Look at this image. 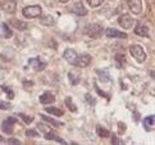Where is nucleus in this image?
I'll return each mask as SVG.
<instances>
[{"mask_svg": "<svg viewBox=\"0 0 155 145\" xmlns=\"http://www.w3.org/2000/svg\"><path fill=\"white\" fill-rule=\"evenodd\" d=\"M41 13H42V9L40 5H28V7L23 8V10H22V14L26 18H36V17H40Z\"/></svg>", "mask_w": 155, "mask_h": 145, "instance_id": "obj_1", "label": "nucleus"}, {"mask_svg": "<svg viewBox=\"0 0 155 145\" xmlns=\"http://www.w3.org/2000/svg\"><path fill=\"white\" fill-rule=\"evenodd\" d=\"M130 53L138 63H142V62H145L146 60V53L140 45H132L130 48Z\"/></svg>", "mask_w": 155, "mask_h": 145, "instance_id": "obj_2", "label": "nucleus"}, {"mask_svg": "<svg viewBox=\"0 0 155 145\" xmlns=\"http://www.w3.org/2000/svg\"><path fill=\"white\" fill-rule=\"evenodd\" d=\"M118 22H119L120 27H123V29H126V30H127V29H131V27L135 25V19L132 18L130 14H122V15L119 17Z\"/></svg>", "mask_w": 155, "mask_h": 145, "instance_id": "obj_3", "label": "nucleus"}, {"mask_svg": "<svg viewBox=\"0 0 155 145\" xmlns=\"http://www.w3.org/2000/svg\"><path fill=\"white\" fill-rule=\"evenodd\" d=\"M85 32L90 37H99L103 33V29L99 25H90L85 29Z\"/></svg>", "mask_w": 155, "mask_h": 145, "instance_id": "obj_4", "label": "nucleus"}, {"mask_svg": "<svg viewBox=\"0 0 155 145\" xmlns=\"http://www.w3.org/2000/svg\"><path fill=\"white\" fill-rule=\"evenodd\" d=\"M127 3H128V7L134 14L141 13V10H142V2L141 0H127Z\"/></svg>", "mask_w": 155, "mask_h": 145, "instance_id": "obj_5", "label": "nucleus"}, {"mask_svg": "<svg viewBox=\"0 0 155 145\" xmlns=\"http://www.w3.org/2000/svg\"><path fill=\"white\" fill-rule=\"evenodd\" d=\"M105 36L109 37V39H126L127 37V33L126 32H122L118 30H114V29H108L105 31Z\"/></svg>", "mask_w": 155, "mask_h": 145, "instance_id": "obj_6", "label": "nucleus"}, {"mask_svg": "<svg viewBox=\"0 0 155 145\" xmlns=\"http://www.w3.org/2000/svg\"><path fill=\"white\" fill-rule=\"evenodd\" d=\"M91 62V57L88 54H82L80 57H77L76 59V66L77 67H81V68H84V67H87Z\"/></svg>", "mask_w": 155, "mask_h": 145, "instance_id": "obj_7", "label": "nucleus"}, {"mask_svg": "<svg viewBox=\"0 0 155 145\" xmlns=\"http://www.w3.org/2000/svg\"><path fill=\"white\" fill-rule=\"evenodd\" d=\"M63 58L67 60L69 64H74V63H76V59H77V53H76V50H73V49H67V50L64 52V54H63Z\"/></svg>", "mask_w": 155, "mask_h": 145, "instance_id": "obj_8", "label": "nucleus"}, {"mask_svg": "<svg viewBox=\"0 0 155 145\" xmlns=\"http://www.w3.org/2000/svg\"><path fill=\"white\" fill-rule=\"evenodd\" d=\"M68 79H69V81H71L72 85H77V83L80 82V80H81V71H78L77 68L69 71Z\"/></svg>", "mask_w": 155, "mask_h": 145, "instance_id": "obj_9", "label": "nucleus"}, {"mask_svg": "<svg viewBox=\"0 0 155 145\" xmlns=\"http://www.w3.org/2000/svg\"><path fill=\"white\" fill-rule=\"evenodd\" d=\"M2 9L7 13H14L15 12V2L14 0H4L2 4Z\"/></svg>", "mask_w": 155, "mask_h": 145, "instance_id": "obj_10", "label": "nucleus"}, {"mask_svg": "<svg viewBox=\"0 0 155 145\" xmlns=\"http://www.w3.org/2000/svg\"><path fill=\"white\" fill-rule=\"evenodd\" d=\"M14 123H15V120L14 118H8V120H5L4 122H3V125H2V129H3V131L4 132H7V133H12L13 132V126H14Z\"/></svg>", "mask_w": 155, "mask_h": 145, "instance_id": "obj_11", "label": "nucleus"}, {"mask_svg": "<svg viewBox=\"0 0 155 145\" xmlns=\"http://www.w3.org/2000/svg\"><path fill=\"white\" fill-rule=\"evenodd\" d=\"M28 64L34 68L35 71H41V69H44L46 67V64L44 63V62H41L38 58H31L30 60H28Z\"/></svg>", "mask_w": 155, "mask_h": 145, "instance_id": "obj_12", "label": "nucleus"}, {"mask_svg": "<svg viewBox=\"0 0 155 145\" xmlns=\"http://www.w3.org/2000/svg\"><path fill=\"white\" fill-rule=\"evenodd\" d=\"M55 100V96L54 94L51 91H45L42 94V95H40V103L41 104H49V103H53Z\"/></svg>", "mask_w": 155, "mask_h": 145, "instance_id": "obj_13", "label": "nucleus"}, {"mask_svg": "<svg viewBox=\"0 0 155 145\" xmlns=\"http://www.w3.org/2000/svg\"><path fill=\"white\" fill-rule=\"evenodd\" d=\"M73 13L77 14V15H86L87 10L85 9V5L82 3H76L73 5Z\"/></svg>", "mask_w": 155, "mask_h": 145, "instance_id": "obj_14", "label": "nucleus"}, {"mask_svg": "<svg viewBox=\"0 0 155 145\" xmlns=\"http://www.w3.org/2000/svg\"><path fill=\"white\" fill-rule=\"evenodd\" d=\"M9 23L12 25L13 27H15L17 30H26L27 27H28V25L26 23V22L23 21H19V19H10Z\"/></svg>", "mask_w": 155, "mask_h": 145, "instance_id": "obj_15", "label": "nucleus"}, {"mask_svg": "<svg viewBox=\"0 0 155 145\" xmlns=\"http://www.w3.org/2000/svg\"><path fill=\"white\" fill-rule=\"evenodd\" d=\"M147 32H149L147 26L141 25V23L136 25V27H135V33L136 35H138V36H147Z\"/></svg>", "mask_w": 155, "mask_h": 145, "instance_id": "obj_16", "label": "nucleus"}, {"mask_svg": "<svg viewBox=\"0 0 155 145\" xmlns=\"http://www.w3.org/2000/svg\"><path fill=\"white\" fill-rule=\"evenodd\" d=\"M143 127L147 130V131H153L154 130V116H149L143 121Z\"/></svg>", "mask_w": 155, "mask_h": 145, "instance_id": "obj_17", "label": "nucleus"}, {"mask_svg": "<svg viewBox=\"0 0 155 145\" xmlns=\"http://www.w3.org/2000/svg\"><path fill=\"white\" fill-rule=\"evenodd\" d=\"M40 22H41V25H44V26H53L55 23V21H54V18L51 15H42Z\"/></svg>", "mask_w": 155, "mask_h": 145, "instance_id": "obj_18", "label": "nucleus"}, {"mask_svg": "<svg viewBox=\"0 0 155 145\" xmlns=\"http://www.w3.org/2000/svg\"><path fill=\"white\" fill-rule=\"evenodd\" d=\"M97 75H99V77L101 79V81L103 82H109L110 81V76H109V72L108 71H101V69H99L97 71Z\"/></svg>", "mask_w": 155, "mask_h": 145, "instance_id": "obj_19", "label": "nucleus"}, {"mask_svg": "<svg viewBox=\"0 0 155 145\" xmlns=\"http://www.w3.org/2000/svg\"><path fill=\"white\" fill-rule=\"evenodd\" d=\"M46 112H48V113H50V114H54V116H58V117L63 116V110H60L59 108H54V107H49V108H46Z\"/></svg>", "mask_w": 155, "mask_h": 145, "instance_id": "obj_20", "label": "nucleus"}, {"mask_svg": "<svg viewBox=\"0 0 155 145\" xmlns=\"http://www.w3.org/2000/svg\"><path fill=\"white\" fill-rule=\"evenodd\" d=\"M115 60H117V63H118L119 67H123V64L126 63V58H124V55H123V54L115 55Z\"/></svg>", "mask_w": 155, "mask_h": 145, "instance_id": "obj_21", "label": "nucleus"}, {"mask_svg": "<svg viewBox=\"0 0 155 145\" xmlns=\"http://www.w3.org/2000/svg\"><path fill=\"white\" fill-rule=\"evenodd\" d=\"M65 105H67V107L72 110V112H77V107H76L74 104H72V99H71V98L65 99Z\"/></svg>", "mask_w": 155, "mask_h": 145, "instance_id": "obj_22", "label": "nucleus"}, {"mask_svg": "<svg viewBox=\"0 0 155 145\" xmlns=\"http://www.w3.org/2000/svg\"><path fill=\"white\" fill-rule=\"evenodd\" d=\"M41 118L44 120V121H48L49 123H51V125H54V126H62V123H59V122H57V121H54V120H51V118H49V117H46V116H44V114H41Z\"/></svg>", "mask_w": 155, "mask_h": 145, "instance_id": "obj_23", "label": "nucleus"}, {"mask_svg": "<svg viewBox=\"0 0 155 145\" xmlns=\"http://www.w3.org/2000/svg\"><path fill=\"white\" fill-rule=\"evenodd\" d=\"M104 0H87V3L90 4V7L92 8H95V7H99V5H101L103 4Z\"/></svg>", "mask_w": 155, "mask_h": 145, "instance_id": "obj_24", "label": "nucleus"}, {"mask_svg": "<svg viewBox=\"0 0 155 145\" xmlns=\"http://www.w3.org/2000/svg\"><path fill=\"white\" fill-rule=\"evenodd\" d=\"M12 108V105H10V103H7V102H2L0 100V109H5V110H8Z\"/></svg>", "mask_w": 155, "mask_h": 145, "instance_id": "obj_25", "label": "nucleus"}, {"mask_svg": "<svg viewBox=\"0 0 155 145\" xmlns=\"http://www.w3.org/2000/svg\"><path fill=\"white\" fill-rule=\"evenodd\" d=\"M2 89L3 90H5V93L8 94V96H9V99H13L14 98V94L12 93V90H10V89H8V87H5V86H2Z\"/></svg>", "mask_w": 155, "mask_h": 145, "instance_id": "obj_26", "label": "nucleus"}, {"mask_svg": "<svg viewBox=\"0 0 155 145\" xmlns=\"http://www.w3.org/2000/svg\"><path fill=\"white\" fill-rule=\"evenodd\" d=\"M2 29L4 30V32H5V36H7V37H9L10 35H12V32H10V31H9V29H8V26H7V25H5V23H3V25H2Z\"/></svg>", "mask_w": 155, "mask_h": 145, "instance_id": "obj_27", "label": "nucleus"}, {"mask_svg": "<svg viewBox=\"0 0 155 145\" xmlns=\"http://www.w3.org/2000/svg\"><path fill=\"white\" fill-rule=\"evenodd\" d=\"M37 127H38V129H40V130H41L42 132H44V131H45V133H48L49 131H50V129H49V127H48V126H45V125H42V123H38V125H37Z\"/></svg>", "mask_w": 155, "mask_h": 145, "instance_id": "obj_28", "label": "nucleus"}, {"mask_svg": "<svg viewBox=\"0 0 155 145\" xmlns=\"http://www.w3.org/2000/svg\"><path fill=\"white\" fill-rule=\"evenodd\" d=\"M97 130L100 131V132H99V135H100L101 137H107V136L109 135V133H108V131H107V130H103L101 127H97Z\"/></svg>", "mask_w": 155, "mask_h": 145, "instance_id": "obj_29", "label": "nucleus"}, {"mask_svg": "<svg viewBox=\"0 0 155 145\" xmlns=\"http://www.w3.org/2000/svg\"><path fill=\"white\" fill-rule=\"evenodd\" d=\"M85 98L88 100V104H90V105H95V99H94V98L90 95V94H86Z\"/></svg>", "mask_w": 155, "mask_h": 145, "instance_id": "obj_30", "label": "nucleus"}, {"mask_svg": "<svg viewBox=\"0 0 155 145\" xmlns=\"http://www.w3.org/2000/svg\"><path fill=\"white\" fill-rule=\"evenodd\" d=\"M19 117H22V118L26 121V123H31V122H32V118H31V117H27V116H25V114H19Z\"/></svg>", "mask_w": 155, "mask_h": 145, "instance_id": "obj_31", "label": "nucleus"}, {"mask_svg": "<svg viewBox=\"0 0 155 145\" xmlns=\"http://www.w3.org/2000/svg\"><path fill=\"white\" fill-rule=\"evenodd\" d=\"M27 136H35V137H37L38 133L36 131H34V130H28V131H27Z\"/></svg>", "mask_w": 155, "mask_h": 145, "instance_id": "obj_32", "label": "nucleus"}, {"mask_svg": "<svg viewBox=\"0 0 155 145\" xmlns=\"http://www.w3.org/2000/svg\"><path fill=\"white\" fill-rule=\"evenodd\" d=\"M9 144H15V145H18V144H21L19 143V140H17V139H9Z\"/></svg>", "mask_w": 155, "mask_h": 145, "instance_id": "obj_33", "label": "nucleus"}, {"mask_svg": "<svg viewBox=\"0 0 155 145\" xmlns=\"http://www.w3.org/2000/svg\"><path fill=\"white\" fill-rule=\"evenodd\" d=\"M68 0H60V3H67Z\"/></svg>", "mask_w": 155, "mask_h": 145, "instance_id": "obj_34", "label": "nucleus"}, {"mask_svg": "<svg viewBox=\"0 0 155 145\" xmlns=\"http://www.w3.org/2000/svg\"><path fill=\"white\" fill-rule=\"evenodd\" d=\"M0 141H3V137L2 136H0Z\"/></svg>", "mask_w": 155, "mask_h": 145, "instance_id": "obj_35", "label": "nucleus"}]
</instances>
